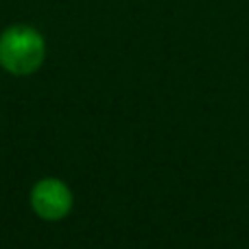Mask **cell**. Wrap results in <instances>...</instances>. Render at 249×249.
I'll return each instance as SVG.
<instances>
[{
    "label": "cell",
    "mask_w": 249,
    "mask_h": 249,
    "mask_svg": "<svg viewBox=\"0 0 249 249\" xmlns=\"http://www.w3.org/2000/svg\"><path fill=\"white\" fill-rule=\"evenodd\" d=\"M46 57L44 37L26 24L9 26L0 35V66L11 74H31Z\"/></svg>",
    "instance_id": "1"
},
{
    "label": "cell",
    "mask_w": 249,
    "mask_h": 249,
    "mask_svg": "<svg viewBox=\"0 0 249 249\" xmlns=\"http://www.w3.org/2000/svg\"><path fill=\"white\" fill-rule=\"evenodd\" d=\"M31 206L44 221H59L72 208V193L59 179H42L31 190Z\"/></svg>",
    "instance_id": "2"
}]
</instances>
